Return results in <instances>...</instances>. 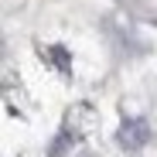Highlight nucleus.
<instances>
[{
  "label": "nucleus",
  "mask_w": 157,
  "mask_h": 157,
  "mask_svg": "<svg viewBox=\"0 0 157 157\" xmlns=\"http://www.w3.org/2000/svg\"><path fill=\"white\" fill-rule=\"evenodd\" d=\"M120 144L126 147V150H140L147 140H150V126H147V120H140V116H133V120H123V126H120Z\"/></svg>",
  "instance_id": "f257e3e1"
}]
</instances>
